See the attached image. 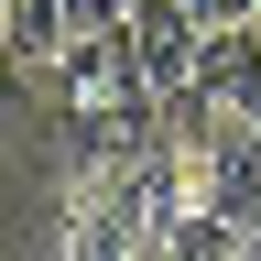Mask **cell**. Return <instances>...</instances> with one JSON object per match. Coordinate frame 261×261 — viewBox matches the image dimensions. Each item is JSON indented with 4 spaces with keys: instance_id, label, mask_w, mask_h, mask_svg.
Returning <instances> with one entry per match:
<instances>
[{
    "instance_id": "6da1fadb",
    "label": "cell",
    "mask_w": 261,
    "mask_h": 261,
    "mask_svg": "<svg viewBox=\"0 0 261 261\" xmlns=\"http://www.w3.org/2000/svg\"><path fill=\"white\" fill-rule=\"evenodd\" d=\"M55 142L65 163H130V152H152V130H163V98L142 76V55H130V33H87L76 55L55 65Z\"/></svg>"
},
{
    "instance_id": "7a4b0ae2",
    "label": "cell",
    "mask_w": 261,
    "mask_h": 261,
    "mask_svg": "<svg viewBox=\"0 0 261 261\" xmlns=\"http://www.w3.org/2000/svg\"><path fill=\"white\" fill-rule=\"evenodd\" d=\"M87 33H109V11H98V0H0V44H11L22 76H55Z\"/></svg>"
},
{
    "instance_id": "3957f363",
    "label": "cell",
    "mask_w": 261,
    "mask_h": 261,
    "mask_svg": "<svg viewBox=\"0 0 261 261\" xmlns=\"http://www.w3.org/2000/svg\"><path fill=\"white\" fill-rule=\"evenodd\" d=\"M130 55H142V76H152V98H185L196 87V65H207V22L185 11V0H130Z\"/></svg>"
},
{
    "instance_id": "277c9868",
    "label": "cell",
    "mask_w": 261,
    "mask_h": 261,
    "mask_svg": "<svg viewBox=\"0 0 261 261\" xmlns=\"http://www.w3.org/2000/svg\"><path fill=\"white\" fill-rule=\"evenodd\" d=\"M196 87H207V109L218 120H250L261 130V33H207V65H196Z\"/></svg>"
},
{
    "instance_id": "5b68a950",
    "label": "cell",
    "mask_w": 261,
    "mask_h": 261,
    "mask_svg": "<svg viewBox=\"0 0 261 261\" xmlns=\"http://www.w3.org/2000/svg\"><path fill=\"white\" fill-rule=\"evenodd\" d=\"M163 261H240V228L207 218V207H185L174 228H163Z\"/></svg>"
},
{
    "instance_id": "8992f818",
    "label": "cell",
    "mask_w": 261,
    "mask_h": 261,
    "mask_svg": "<svg viewBox=\"0 0 261 261\" xmlns=\"http://www.w3.org/2000/svg\"><path fill=\"white\" fill-rule=\"evenodd\" d=\"M185 11L207 22V33H240V22H261V0H185Z\"/></svg>"
},
{
    "instance_id": "52a82bcc",
    "label": "cell",
    "mask_w": 261,
    "mask_h": 261,
    "mask_svg": "<svg viewBox=\"0 0 261 261\" xmlns=\"http://www.w3.org/2000/svg\"><path fill=\"white\" fill-rule=\"evenodd\" d=\"M240 261H261V228H240Z\"/></svg>"
},
{
    "instance_id": "ba28073f",
    "label": "cell",
    "mask_w": 261,
    "mask_h": 261,
    "mask_svg": "<svg viewBox=\"0 0 261 261\" xmlns=\"http://www.w3.org/2000/svg\"><path fill=\"white\" fill-rule=\"evenodd\" d=\"M250 33H261V22H250Z\"/></svg>"
}]
</instances>
